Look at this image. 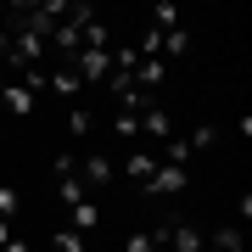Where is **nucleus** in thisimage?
Instances as JSON below:
<instances>
[{
	"label": "nucleus",
	"mask_w": 252,
	"mask_h": 252,
	"mask_svg": "<svg viewBox=\"0 0 252 252\" xmlns=\"http://www.w3.org/2000/svg\"><path fill=\"white\" fill-rule=\"evenodd\" d=\"M112 180H118V168H112L107 152H79V185L90 190V196H101Z\"/></svg>",
	"instance_id": "1"
},
{
	"label": "nucleus",
	"mask_w": 252,
	"mask_h": 252,
	"mask_svg": "<svg viewBox=\"0 0 252 252\" xmlns=\"http://www.w3.org/2000/svg\"><path fill=\"white\" fill-rule=\"evenodd\" d=\"M190 185V168H174V162H157L152 185H146V196H180V190Z\"/></svg>",
	"instance_id": "2"
},
{
	"label": "nucleus",
	"mask_w": 252,
	"mask_h": 252,
	"mask_svg": "<svg viewBox=\"0 0 252 252\" xmlns=\"http://www.w3.org/2000/svg\"><path fill=\"white\" fill-rule=\"evenodd\" d=\"M124 174L146 190V185H152V174H157V152H146V146H140V152H124Z\"/></svg>",
	"instance_id": "3"
},
{
	"label": "nucleus",
	"mask_w": 252,
	"mask_h": 252,
	"mask_svg": "<svg viewBox=\"0 0 252 252\" xmlns=\"http://www.w3.org/2000/svg\"><path fill=\"white\" fill-rule=\"evenodd\" d=\"M162 241H168L174 252H202V247H207V235H202L196 224H162Z\"/></svg>",
	"instance_id": "4"
},
{
	"label": "nucleus",
	"mask_w": 252,
	"mask_h": 252,
	"mask_svg": "<svg viewBox=\"0 0 252 252\" xmlns=\"http://www.w3.org/2000/svg\"><path fill=\"white\" fill-rule=\"evenodd\" d=\"M67 135L79 140V146H90V135H95V112L84 107V101H79V107H67Z\"/></svg>",
	"instance_id": "5"
},
{
	"label": "nucleus",
	"mask_w": 252,
	"mask_h": 252,
	"mask_svg": "<svg viewBox=\"0 0 252 252\" xmlns=\"http://www.w3.org/2000/svg\"><path fill=\"white\" fill-rule=\"evenodd\" d=\"M51 90L62 95V101H73V107L84 101V84H79V73H73V67H51Z\"/></svg>",
	"instance_id": "6"
},
{
	"label": "nucleus",
	"mask_w": 252,
	"mask_h": 252,
	"mask_svg": "<svg viewBox=\"0 0 252 252\" xmlns=\"http://www.w3.org/2000/svg\"><path fill=\"white\" fill-rule=\"evenodd\" d=\"M67 213H73V224H67V230H79V235H90V230L101 224V202H95V196H84V202H73Z\"/></svg>",
	"instance_id": "7"
},
{
	"label": "nucleus",
	"mask_w": 252,
	"mask_h": 252,
	"mask_svg": "<svg viewBox=\"0 0 252 252\" xmlns=\"http://www.w3.org/2000/svg\"><path fill=\"white\" fill-rule=\"evenodd\" d=\"M0 101H6V107L17 112V118H23V112H34V90H23L17 79H6V90H0Z\"/></svg>",
	"instance_id": "8"
},
{
	"label": "nucleus",
	"mask_w": 252,
	"mask_h": 252,
	"mask_svg": "<svg viewBox=\"0 0 252 252\" xmlns=\"http://www.w3.org/2000/svg\"><path fill=\"white\" fill-rule=\"evenodd\" d=\"M146 28H157V34L180 28V6H174V0H157V6H152V23H146Z\"/></svg>",
	"instance_id": "9"
},
{
	"label": "nucleus",
	"mask_w": 252,
	"mask_h": 252,
	"mask_svg": "<svg viewBox=\"0 0 252 252\" xmlns=\"http://www.w3.org/2000/svg\"><path fill=\"white\" fill-rule=\"evenodd\" d=\"M207 247H213V252H241V230H235V224L213 230V235H207Z\"/></svg>",
	"instance_id": "10"
},
{
	"label": "nucleus",
	"mask_w": 252,
	"mask_h": 252,
	"mask_svg": "<svg viewBox=\"0 0 252 252\" xmlns=\"http://www.w3.org/2000/svg\"><path fill=\"white\" fill-rule=\"evenodd\" d=\"M157 247H162V230H135L124 241V252H157Z\"/></svg>",
	"instance_id": "11"
},
{
	"label": "nucleus",
	"mask_w": 252,
	"mask_h": 252,
	"mask_svg": "<svg viewBox=\"0 0 252 252\" xmlns=\"http://www.w3.org/2000/svg\"><path fill=\"white\" fill-rule=\"evenodd\" d=\"M190 51V34L185 28H168V34H162V62H168V56H185Z\"/></svg>",
	"instance_id": "12"
},
{
	"label": "nucleus",
	"mask_w": 252,
	"mask_h": 252,
	"mask_svg": "<svg viewBox=\"0 0 252 252\" xmlns=\"http://www.w3.org/2000/svg\"><path fill=\"white\" fill-rule=\"evenodd\" d=\"M213 140H219V129H213V124H196V129H190V135H185L190 157H196V152H207V146H213Z\"/></svg>",
	"instance_id": "13"
},
{
	"label": "nucleus",
	"mask_w": 252,
	"mask_h": 252,
	"mask_svg": "<svg viewBox=\"0 0 252 252\" xmlns=\"http://www.w3.org/2000/svg\"><path fill=\"white\" fill-rule=\"evenodd\" d=\"M56 190H62V207H73V202H84V196H90V190L79 185V174H62V180H56Z\"/></svg>",
	"instance_id": "14"
},
{
	"label": "nucleus",
	"mask_w": 252,
	"mask_h": 252,
	"mask_svg": "<svg viewBox=\"0 0 252 252\" xmlns=\"http://www.w3.org/2000/svg\"><path fill=\"white\" fill-rule=\"evenodd\" d=\"M56 252H84V235L79 230H56Z\"/></svg>",
	"instance_id": "15"
},
{
	"label": "nucleus",
	"mask_w": 252,
	"mask_h": 252,
	"mask_svg": "<svg viewBox=\"0 0 252 252\" xmlns=\"http://www.w3.org/2000/svg\"><path fill=\"white\" fill-rule=\"evenodd\" d=\"M11 213H17V190L0 185V224H11Z\"/></svg>",
	"instance_id": "16"
},
{
	"label": "nucleus",
	"mask_w": 252,
	"mask_h": 252,
	"mask_svg": "<svg viewBox=\"0 0 252 252\" xmlns=\"http://www.w3.org/2000/svg\"><path fill=\"white\" fill-rule=\"evenodd\" d=\"M6 79H11V73H6V67H0V90H6Z\"/></svg>",
	"instance_id": "17"
},
{
	"label": "nucleus",
	"mask_w": 252,
	"mask_h": 252,
	"mask_svg": "<svg viewBox=\"0 0 252 252\" xmlns=\"http://www.w3.org/2000/svg\"><path fill=\"white\" fill-rule=\"evenodd\" d=\"M0 23H6V6H0Z\"/></svg>",
	"instance_id": "18"
}]
</instances>
